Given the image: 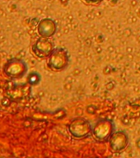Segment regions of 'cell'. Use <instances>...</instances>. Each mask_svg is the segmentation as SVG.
I'll use <instances>...</instances> for the list:
<instances>
[{
	"instance_id": "6da1fadb",
	"label": "cell",
	"mask_w": 140,
	"mask_h": 158,
	"mask_svg": "<svg viewBox=\"0 0 140 158\" xmlns=\"http://www.w3.org/2000/svg\"><path fill=\"white\" fill-rule=\"evenodd\" d=\"M69 61L70 56L69 51L64 48H56L50 54L49 67L54 71H62L69 66Z\"/></svg>"
},
{
	"instance_id": "7a4b0ae2",
	"label": "cell",
	"mask_w": 140,
	"mask_h": 158,
	"mask_svg": "<svg viewBox=\"0 0 140 158\" xmlns=\"http://www.w3.org/2000/svg\"><path fill=\"white\" fill-rule=\"evenodd\" d=\"M115 129L116 127L113 121L108 118H103L97 121L92 126L91 133L96 140L103 142L108 140L111 134L115 132Z\"/></svg>"
},
{
	"instance_id": "3957f363",
	"label": "cell",
	"mask_w": 140,
	"mask_h": 158,
	"mask_svg": "<svg viewBox=\"0 0 140 158\" xmlns=\"http://www.w3.org/2000/svg\"><path fill=\"white\" fill-rule=\"evenodd\" d=\"M92 131V125L87 119L84 118H76L69 123V132L76 138L88 137Z\"/></svg>"
},
{
	"instance_id": "277c9868",
	"label": "cell",
	"mask_w": 140,
	"mask_h": 158,
	"mask_svg": "<svg viewBox=\"0 0 140 158\" xmlns=\"http://www.w3.org/2000/svg\"><path fill=\"white\" fill-rule=\"evenodd\" d=\"M108 141L110 148L115 152H120L125 150L129 143L128 134L124 131H115L109 138Z\"/></svg>"
},
{
	"instance_id": "5b68a950",
	"label": "cell",
	"mask_w": 140,
	"mask_h": 158,
	"mask_svg": "<svg viewBox=\"0 0 140 158\" xmlns=\"http://www.w3.org/2000/svg\"><path fill=\"white\" fill-rule=\"evenodd\" d=\"M57 26L51 19H44L39 26V32L42 36L50 37L55 34Z\"/></svg>"
},
{
	"instance_id": "8992f818",
	"label": "cell",
	"mask_w": 140,
	"mask_h": 158,
	"mask_svg": "<svg viewBox=\"0 0 140 158\" xmlns=\"http://www.w3.org/2000/svg\"><path fill=\"white\" fill-rule=\"evenodd\" d=\"M37 49H38V52L41 56H46L49 55L52 53V51L54 50V45L51 42L47 40L42 39L41 40L37 42L36 44Z\"/></svg>"
},
{
	"instance_id": "52a82bcc",
	"label": "cell",
	"mask_w": 140,
	"mask_h": 158,
	"mask_svg": "<svg viewBox=\"0 0 140 158\" xmlns=\"http://www.w3.org/2000/svg\"><path fill=\"white\" fill-rule=\"evenodd\" d=\"M40 81V77L38 74L35 73L33 74L31 77H30V82L32 84H36Z\"/></svg>"
},
{
	"instance_id": "ba28073f",
	"label": "cell",
	"mask_w": 140,
	"mask_h": 158,
	"mask_svg": "<svg viewBox=\"0 0 140 158\" xmlns=\"http://www.w3.org/2000/svg\"><path fill=\"white\" fill-rule=\"evenodd\" d=\"M96 108L95 107V106H89L88 107H87V112H88L89 114H93L95 113V111H96Z\"/></svg>"
},
{
	"instance_id": "9c48e42d",
	"label": "cell",
	"mask_w": 140,
	"mask_h": 158,
	"mask_svg": "<svg viewBox=\"0 0 140 158\" xmlns=\"http://www.w3.org/2000/svg\"><path fill=\"white\" fill-rule=\"evenodd\" d=\"M84 1L87 2V3H93V4H95V3H98V2H102L103 0H84Z\"/></svg>"
},
{
	"instance_id": "30bf717a",
	"label": "cell",
	"mask_w": 140,
	"mask_h": 158,
	"mask_svg": "<svg viewBox=\"0 0 140 158\" xmlns=\"http://www.w3.org/2000/svg\"><path fill=\"white\" fill-rule=\"evenodd\" d=\"M59 1L61 2V3L64 5V6L68 4V2H69V0H59Z\"/></svg>"
},
{
	"instance_id": "8fae6325",
	"label": "cell",
	"mask_w": 140,
	"mask_h": 158,
	"mask_svg": "<svg viewBox=\"0 0 140 158\" xmlns=\"http://www.w3.org/2000/svg\"><path fill=\"white\" fill-rule=\"evenodd\" d=\"M136 146H137V148L140 149V138H138V140L136 141Z\"/></svg>"
}]
</instances>
